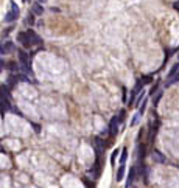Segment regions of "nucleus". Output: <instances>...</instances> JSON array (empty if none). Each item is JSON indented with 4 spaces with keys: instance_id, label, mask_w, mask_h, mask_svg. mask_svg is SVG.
Here are the masks:
<instances>
[{
    "instance_id": "obj_1",
    "label": "nucleus",
    "mask_w": 179,
    "mask_h": 188,
    "mask_svg": "<svg viewBox=\"0 0 179 188\" xmlns=\"http://www.w3.org/2000/svg\"><path fill=\"white\" fill-rule=\"evenodd\" d=\"M17 16H19V8H17V5H16L14 2H11V11H10V13H6V16H5V22L11 23V22H14V20L17 19Z\"/></svg>"
},
{
    "instance_id": "obj_2",
    "label": "nucleus",
    "mask_w": 179,
    "mask_h": 188,
    "mask_svg": "<svg viewBox=\"0 0 179 188\" xmlns=\"http://www.w3.org/2000/svg\"><path fill=\"white\" fill-rule=\"evenodd\" d=\"M118 125H120V120H118V117H112V120L109 121V135H111V137L117 135V131H118Z\"/></svg>"
},
{
    "instance_id": "obj_3",
    "label": "nucleus",
    "mask_w": 179,
    "mask_h": 188,
    "mask_svg": "<svg viewBox=\"0 0 179 188\" xmlns=\"http://www.w3.org/2000/svg\"><path fill=\"white\" fill-rule=\"evenodd\" d=\"M27 33V36H28V39H30V42H31V45H41L42 44V40H41V37L33 31V30H28V31H25Z\"/></svg>"
},
{
    "instance_id": "obj_4",
    "label": "nucleus",
    "mask_w": 179,
    "mask_h": 188,
    "mask_svg": "<svg viewBox=\"0 0 179 188\" xmlns=\"http://www.w3.org/2000/svg\"><path fill=\"white\" fill-rule=\"evenodd\" d=\"M136 174H137V168H136V167H131V168H129V174H128V180H126V188H129V186L134 183Z\"/></svg>"
},
{
    "instance_id": "obj_5",
    "label": "nucleus",
    "mask_w": 179,
    "mask_h": 188,
    "mask_svg": "<svg viewBox=\"0 0 179 188\" xmlns=\"http://www.w3.org/2000/svg\"><path fill=\"white\" fill-rule=\"evenodd\" d=\"M17 39H19V42H20L23 47H27V48H30V47H31V42H30L27 33H19V34H17Z\"/></svg>"
},
{
    "instance_id": "obj_6",
    "label": "nucleus",
    "mask_w": 179,
    "mask_h": 188,
    "mask_svg": "<svg viewBox=\"0 0 179 188\" xmlns=\"http://www.w3.org/2000/svg\"><path fill=\"white\" fill-rule=\"evenodd\" d=\"M0 98L10 100V89L6 86H0Z\"/></svg>"
},
{
    "instance_id": "obj_7",
    "label": "nucleus",
    "mask_w": 179,
    "mask_h": 188,
    "mask_svg": "<svg viewBox=\"0 0 179 188\" xmlns=\"http://www.w3.org/2000/svg\"><path fill=\"white\" fill-rule=\"evenodd\" d=\"M153 160L159 162V163H165V157L159 152V151H153Z\"/></svg>"
},
{
    "instance_id": "obj_8",
    "label": "nucleus",
    "mask_w": 179,
    "mask_h": 188,
    "mask_svg": "<svg viewBox=\"0 0 179 188\" xmlns=\"http://www.w3.org/2000/svg\"><path fill=\"white\" fill-rule=\"evenodd\" d=\"M8 109H11V106H10V101L8 100H3V98H0V110H8Z\"/></svg>"
},
{
    "instance_id": "obj_9",
    "label": "nucleus",
    "mask_w": 179,
    "mask_h": 188,
    "mask_svg": "<svg viewBox=\"0 0 179 188\" xmlns=\"http://www.w3.org/2000/svg\"><path fill=\"white\" fill-rule=\"evenodd\" d=\"M153 79H154V75H145V76L140 78V84H142V86H143V84H149Z\"/></svg>"
},
{
    "instance_id": "obj_10",
    "label": "nucleus",
    "mask_w": 179,
    "mask_h": 188,
    "mask_svg": "<svg viewBox=\"0 0 179 188\" xmlns=\"http://www.w3.org/2000/svg\"><path fill=\"white\" fill-rule=\"evenodd\" d=\"M125 176V163H120V167H118V171H117V182L121 180Z\"/></svg>"
},
{
    "instance_id": "obj_11",
    "label": "nucleus",
    "mask_w": 179,
    "mask_h": 188,
    "mask_svg": "<svg viewBox=\"0 0 179 188\" xmlns=\"http://www.w3.org/2000/svg\"><path fill=\"white\" fill-rule=\"evenodd\" d=\"M177 70H179V62H176L173 67H171V70H170V73H168V78H173L176 73H177Z\"/></svg>"
},
{
    "instance_id": "obj_12",
    "label": "nucleus",
    "mask_w": 179,
    "mask_h": 188,
    "mask_svg": "<svg viewBox=\"0 0 179 188\" xmlns=\"http://www.w3.org/2000/svg\"><path fill=\"white\" fill-rule=\"evenodd\" d=\"M95 146H97V148H101V149H105V148H106L105 142H103V140H101L100 137H95Z\"/></svg>"
},
{
    "instance_id": "obj_13",
    "label": "nucleus",
    "mask_w": 179,
    "mask_h": 188,
    "mask_svg": "<svg viewBox=\"0 0 179 188\" xmlns=\"http://www.w3.org/2000/svg\"><path fill=\"white\" fill-rule=\"evenodd\" d=\"M33 13H34V14H42V13H44V8H42V5H39V3L33 5Z\"/></svg>"
},
{
    "instance_id": "obj_14",
    "label": "nucleus",
    "mask_w": 179,
    "mask_h": 188,
    "mask_svg": "<svg viewBox=\"0 0 179 188\" xmlns=\"http://www.w3.org/2000/svg\"><path fill=\"white\" fill-rule=\"evenodd\" d=\"M143 98H145V92L142 90V92H140V95L137 97V100H136V101L133 103V106H139V104L142 103V100H143Z\"/></svg>"
},
{
    "instance_id": "obj_15",
    "label": "nucleus",
    "mask_w": 179,
    "mask_h": 188,
    "mask_svg": "<svg viewBox=\"0 0 179 188\" xmlns=\"http://www.w3.org/2000/svg\"><path fill=\"white\" fill-rule=\"evenodd\" d=\"M126 159H128V149H126V148H123L121 155H120V163H125V162H126Z\"/></svg>"
},
{
    "instance_id": "obj_16",
    "label": "nucleus",
    "mask_w": 179,
    "mask_h": 188,
    "mask_svg": "<svg viewBox=\"0 0 179 188\" xmlns=\"http://www.w3.org/2000/svg\"><path fill=\"white\" fill-rule=\"evenodd\" d=\"M2 48H3V52H5V53H8V52L14 50V45H13V42H6V45H5V47H2Z\"/></svg>"
},
{
    "instance_id": "obj_17",
    "label": "nucleus",
    "mask_w": 179,
    "mask_h": 188,
    "mask_svg": "<svg viewBox=\"0 0 179 188\" xmlns=\"http://www.w3.org/2000/svg\"><path fill=\"white\" fill-rule=\"evenodd\" d=\"M145 152H146L145 145H139V157H140V159H143V157H145Z\"/></svg>"
},
{
    "instance_id": "obj_18",
    "label": "nucleus",
    "mask_w": 179,
    "mask_h": 188,
    "mask_svg": "<svg viewBox=\"0 0 179 188\" xmlns=\"http://www.w3.org/2000/svg\"><path fill=\"white\" fill-rule=\"evenodd\" d=\"M161 98H162V92H157V95H156V98L154 100H153V106H157L159 104V101H161Z\"/></svg>"
},
{
    "instance_id": "obj_19",
    "label": "nucleus",
    "mask_w": 179,
    "mask_h": 188,
    "mask_svg": "<svg viewBox=\"0 0 179 188\" xmlns=\"http://www.w3.org/2000/svg\"><path fill=\"white\" fill-rule=\"evenodd\" d=\"M146 103H148V100L145 98V100H143V104L139 107V113H140V115H143V112H145V109H146Z\"/></svg>"
},
{
    "instance_id": "obj_20",
    "label": "nucleus",
    "mask_w": 179,
    "mask_h": 188,
    "mask_svg": "<svg viewBox=\"0 0 179 188\" xmlns=\"http://www.w3.org/2000/svg\"><path fill=\"white\" fill-rule=\"evenodd\" d=\"M118 149H114V152H112V155H111V163H112V165H114V163H115V159H117V155H118Z\"/></svg>"
},
{
    "instance_id": "obj_21",
    "label": "nucleus",
    "mask_w": 179,
    "mask_h": 188,
    "mask_svg": "<svg viewBox=\"0 0 179 188\" xmlns=\"http://www.w3.org/2000/svg\"><path fill=\"white\" fill-rule=\"evenodd\" d=\"M139 118H140V113L137 112L134 117H133V121H131V126H136L137 125V121H139Z\"/></svg>"
},
{
    "instance_id": "obj_22",
    "label": "nucleus",
    "mask_w": 179,
    "mask_h": 188,
    "mask_svg": "<svg viewBox=\"0 0 179 188\" xmlns=\"http://www.w3.org/2000/svg\"><path fill=\"white\" fill-rule=\"evenodd\" d=\"M83 182H84V183H86V185H87L89 188L95 186V183H93V182H89V179H87V177H83Z\"/></svg>"
},
{
    "instance_id": "obj_23",
    "label": "nucleus",
    "mask_w": 179,
    "mask_h": 188,
    "mask_svg": "<svg viewBox=\"0 0 179 188\" xmlns=\"http://www.w3.org/2000/svg\"><path fill=\"white\" fill-rule=\"evenodd\" d=\"M157 87H159V82H156L154 86H153V87H151V90H149V93H151V95H154V93L157 92Z\"/></svg>"
},
{
    "instance_id": "obj_24",
    "label": "nucleus",
    "mask_w": 179,
    "mask_h": 188,
    "mask_svg": "<svg viewBox=\"0 0 179 188\" xmlns=\"http://www.w3.org/2000/svg\"><path fill=\"white\" fill-rule=\"evenodd\" d=\"M27 23H28V25H33V23H34V16H33V14H30V16H28Z\"/></svg>"
},
{
    "instance_id": "obj_25",
    "label": "nucleus",
    "mask_w": 179,
    "mask_h": 188,
    "mask_svg": "<svg viewBox=\"0 0 179 188\" xmlns=\"http://www.w3.org/2000/svg\"><path fill=\"white\" fill-rule=\"evenodd\" d=\"M118 120H120V121L125 120V110H120V113H118Z\"/></svg>"
},
{
    "instance_id": "obj_26",
    "label": "nucleus",
    "mask_w": 179,
    "mask_h": 188,
    "mask_svg": "<svg viewBox=\"0 0 179 188\" xmlns=\"http://www.w3.org/2000/svg\"><path fill=\"white\" fill-rule=\"evenodd\" d=\"M173 8H174L176 11H179V0H177V2H174V5H173Z\"/></svg>"
},
{
    "instance_id": "obj_27",
    "label": "nucleus",
    "mask_w": 179,
    "mask_h": 188,
    "mask_svg": "<svg viewBox=\"0 0 179 188\" xmlns=\"http://www.w3.org/2000/svg\"><path fill=\"white\" fill-rule=\"evenodd\" d=\"M8 65H10V67H8V68H11V70H14V68H16V67H14V65H16V64H14V62H10V64H8Z\"/></svg>"
},
{
    "instance_id": "obj_28",
    "label": "nucleus",
    "mask_w": 179,
    "mask_h": 188,
    "mask_svg": "<svg viewBox=\"0 0 179 188\" xmlns=\"http://www.w3.org/2000/svg\"><path fill=\"white\" fill-rule=\"evenodd\" d=\"M0 55H3V48H2V47H0Z\"/></svg>"
},
{
    "instance_id": "obj_29",
    "label": "nucleus",
    "mask_w": 179,
    "mask_h": 188,
    "mask_svg": "<svg viewBox=\"0 0 179 188\" xmlns=\"http://www.w3.org/2000/svg\"><path fill=\"white\" fill-rule=\"evenodd\" d=\"M22 2H23V3H28V2H30V0H22Z\"/></svg>"
},
{
    "instance_id": "obj_30",
    "label": "nucleus",
    "mask_w": 179,
    "mask_h": 188,
    "mask_svg": "<svg viewBox=\"0 0 179 188\" xmlns=\"http://www.w3.org/2000/svg\"><path fill=\"white\" fill-rule=\"evenodd\" d=\"M2 65H3V64H2V62H0V70H2Z\"/></svg>"
},
{
    "instance_id": "obj_31",
    "label": "nucleus",
    "mask_w": 179,
    "mask_h": 188,
    "mask_svg": "<svg viewBox=\"0 0 179 188\" xmlns=\"http://www.w3.org/2000/svg\"><path fill=\"white\" fill-rule=\"evenodd\" d=\"M39 2H47V0H39Z\"/></svg>"
},
{
    "instance_id": "obj_32",
    "label": "nucleus",
    "mask_w": 179,
    "mask_h": 188,
    "mask_svg": "<svg viewBox=\"0 0 179 188\" xmlns=\"http://www.w3.org/2000/svg\"><path fill=\"white\" fill-rule=\"evenodd\" d=\"M177 72H179V70H177ZM177 76H179V75H177Z\"/></svg>"
},
{
    "instance_id": "obj_33",
    "label": "nucleus",
    "mask_w": 179,
    "mask_h": 188,
    "mask_svg": "<svg viewBox=\"0 0 179 188\" xmlns=\"http://www.w3.org/2000/svg\"><path fill=\"white\" fill-rule=\"evenodd\" d=\"M177 58H179V55H177Z\"/></svg>"
}]
</instances>
